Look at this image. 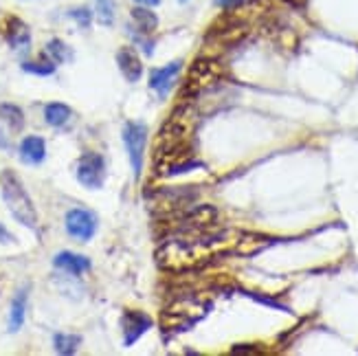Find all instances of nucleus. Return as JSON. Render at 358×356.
Masks as SVG:
<instances>
[{"mask_svg":"<svg viewBox=\"0 0 358 356\" xmlns=\"http://www.w3.org/2000/svg\"><path fill=\"white\" fill-rule=\"evenodd\" d=\"M132 20H134V24H136V29L141 31V34H145V36H150L152 31H157V27H159V15L152 11V7H134L132 9Z\"/></svg>","mask_w":358,"mask_h":356,"instance_id":"nucleus-19","label":"nucleus"},{"mask_svg":"<svg viewBox=\"0 0 358 356\" xmlns=\"http://www.w3.org/2000/svg\"><path fill=\"white\" fill-rule=\"evenodd\" d=\"M244 0H215V5L217 7H224V9H231V7H238V5H242Z\"/></svg>","mask_w":358,"mask_h":356,"instance_id":"nucleus-25","label":"nucleus"},{"mask_svg":"<svg viewBox=\"0 0 358 356\" xmlns=\"http://www.w3.org/2000/svg\"><path fill=\"white\" fill-rule=\"evenodd\" d=\"M134 3L141 5V7H159L161 0H134Z\"/></svg>","mask_w":358,"mask_h":356,"instance_id":"nucleus-27","label":"nucleus"},{"mask_svg":"<svg viewBox=\"0 0 358 356\" xmlns=\"http://www.w3.org/2000/svg\"><path fill=\"white\" fill-rule=\"evenodd\" d=\"M82 346V336L80 334H64V332H57L53 336V348L57 354H64V356H71L80 350Z\"/></svg>","mask_w":358,"mask_h":356,"instance_id":"nucleus-21","label":"nucleus"},{"mask_svg":"<svg viewBox=\"0 0 358 356\" xmlns=\"http://www.w3.org/2000/svg\"><path fill=\"white\" fill-rule=\"evenodd\" d=\"M95 15L99 24L113 27L115 22V0H95Z\"/></svg>","mask_w":358,"mask_h":356,"instance_id":"nucleus-22","label":"nucleus"},{"mask_svg":"<svg viewBox=\"0 0 358 356\" xmlns=\"http://www.w3.org/2000/svg\"><path fill=\"white\" fill-rule=\"evenodd\" d=\"M194 134V113L189 106H180L165 121L157 141V165L172 174L189 157V138Z\"/></svg>","mask_w":358,"mask_h":356,"instance_id":"nucleus-1","label":"nucleus"},{"mask_svg":"<svg viewBox=\"0 0 358 356\" xmlns=\"http://www.w3.org/2000/svg\"><path fill=\"white\" fill-rule=\"evenodd\" d=\"M69 18H73L82 29H88L90 22H92V11L88 7H77V9L69 11Z\"/></svg>","mask_w":358,"mask_h":356,"instance_id":"nucleus-24","label":"nucleus"},{"mask_svg":"<svg viewBox=\"0 0 358 356\" xmlns=\"http://www.w3.org/2000/svg\"><path fill=\"white\" fill-rule=\"evenodd\" d=\"M75 176L80 180L84 187L88 190H99L103 180H106V163L103 157L97 152H86L77 161V169H75Z\"/></svg>","mask_w":358,"mask_h":356,"instance_id":"nucleus-6","label":"nucleus"},{"mask_svg":"<svg viewBox=\"0 0 358 356\" xmlns=\"http://www.w3.org/2000/svg\"><path fill=\"white\" fill-rule=\"evenodd\" d=\"M0 123L11 134H18L24 128V113L15 104H0Z\"/></svg>","mask_w":358,"mask_h":356,"instance_id":"nucleus-18","label":"nucleus"},{"mask_svg":"<svg viewBox=\"0 0 358 356\" xmlns=\"http://www.w3.org/2000/svg\"><path fill=\"white\" fill-rule=\"evenodd\" d=\"M215 218H217L215 207H211V205H198V207H192L185 215H180V218H178V229L182 231V234H187V231H202L205 227L213 225Z\"/></svg>","mask_w":358,"mask_h":356,"instance_id":"nucleus-9","label":"nucleus"},{"mask_svg":"<svg viewBox=\"0 0 358 356\" xmlns=\"http://www.w3.org/2000/svg\"><path fill=\"white\" fill-rule=\"evenodd\" d=\"M13 240H15V238L9 234V231H7L3 225H0V244H9V242H13Z\"/></svg>","mask_w":358,"mask_h":356,"instance_id":"nucleus-26","label":"nucleus"},{"mask_svg":"<svg viewBox=\"0 0 358 356\" xmlns=\"http://www.w3.org/2000/svg\"><path fill=\"white\" fill-rule=\"evenodd\" d=\"M117 64H119L121 75L126 77L130 84H136L138 80H141L143 62H141V57H138L136 49H132V46H121V49L117 51Z\"/></svg>","mask_w":358,"mask_h":356,"instance_id":"nucleus-10","label":"nucleus"},{"mask_svg":"<svg viewBox=\"0 0 358 356\" xmlns=\"http://www.w3.org/2000/svg\"><path fill=\"white\" fill-rule=\"evenodd\" d=\"M0 192H3V200L7 209L11 211V215L20 225L29 227V229H38V211L31 196L27 194L22 180L18 178V174L11 172V169H5L0 174Z\"/></svg>","mask_w":358,"mask_h":356,"instance_id":"nucleus-3","label":"nucleus"},{"mask_svg":"<svg viewBox=\"0 0 358 356\" xmlns=\"http://www.w3.org/2000/svg\"><path fill=\"white\" fill-rule=\"evenodd\" d=\"M148 134H150V130L143 121H128L126 128H123V143H126V150H128V159L132 165L134 178H138L143 172Z\"/></svg>","mask_w":358,"mask_h":356,"instance_id":"nucleus-5","label":"nucleus"},{"mask_svg":"<svg viewBox=\"0 0 358 356\" xmlns=\"http://www.w3.org/2000/svg\"><path fill=\"white\" fill-rule=\"evenodd\" d=\"M224 77V69L220 62H215L211 57H205V59H196L192 69H189V75H187V82H185V88H182V99L185 97H198L200 92H205L209 88H213L215 84H220Z\"/></svg>","mask_w":358,"mask_h":356,"instance_id":"nucleus-4","label":"nucleus"},{"mask_svg":"<svg viewBox=\"0 0 358 356\" xmlns=\"http://www.w3.org/2000/svg\"><path fill=\"white\" fill-rule=\"evenodd\" d=\"M46 159V143L42 136H24L20 143V161L27 165H40Z\"/></svg>","mask_w":358,"mask_h":356,"instance_id":"nucleus-15","label":"nucleus"},{"mask_svg":"<svg viewBox=\"0 0 358 356\" xmlns=\"http://www.w3.org/2000/svg\"><path fill=\"white\" fill-rule=\"evenodd\" d=\"M194 198H196V192L194 190H187V187H169V190H161L157 194V203L163 205L161 207L163 211H176L182 205L192 203Z\"/></svg>","mask_w":358,"mask_h":356,"instance_id":"nucleus-14","label":"nucleus"},{"mask_svg":"<svg viewBox=\"0 0 358 356\" xmlns=\"http://www.w3.org/2000/svg\"><path fill=\"white\" fill-rule=\"evenodd\" d=\"M44 57L51 59L53 64H66V62H71L75 55H73V49H71V46L64 40L53 38V40H49V44H46Z\"/></svg>","mask_w":358,"mask_h":356,"instance_id":"nucleus-20","label":"nucleus"},{"mask_svg":"<svg viewBox=\"0 0 358 356\" xmlns=\"http://www.w3.org/2000/svg\"><path fill=\"white\" fill-rule=\"evenodd\" d=\"M53 266L73 275V277H80V275L88 273L92 264H90V259L86 255H77V253H71V251H59L53 257Z\"/></svg>","mask_w":358,"mask_h":356,"instance_id":"nucleus-13","label":"nucleus"},{"mask_svg":"<svg viewBox=\"0 0 358 356\" xmlns=\"http://www.w3.org/2000/svg\"><path fill=\"white\" fill-rule=\"evenodd\" d=\"M224 244V234L217 236H200V231H187V236H178L167 240L157 257L159 264L167 271H182L192 269L200 262H205L209 255L215 253V249Z\"/></svg>","mask_w":358,"mask_h":356,"instance_id":"nucleus-2","label":"nucleus"},{"mask_svg":"<svg viewBox=\"0 0 358 356\" xmlns=\"http://www.w3.org/2000/svg\"><path fill=\"white\" fill-rule=\"evenodd\" d=\"M152 328V317L141 311H128L121 317V330H123V346L130 348L138 341L148 330Z\"/></svg>","mask_w":358,"mask_h":356,"instance_id":"nucleus-8","label":"nucleus"},{"mask_svg":"<svg viewBox=\"0 0 358 356\" xmlns=\"http://www.w3.org/2000/svg\"><path fill=\"white\" fill-rule=\"evenodd\" d=\"M180 3H187V0H180Z\"/></svg>","mask_w":358,"mask_h":356,"instance_id":"nucleus-28","label":"nucleus"},{"mask_svg":"<svg viewBox=\"0 0 358 356\" xmlns=\"http://www.w3.org/2000/svg\"><path fill=\"white\" fill-rule=\"evenodd\" d=\"M180 69H182V62H172V64H167V66L152 69L150 71V88L157 90L161 97H165L169 92V88L174 86Z\"/></svg>","mask_w":358,"mask_h":356,"instance_id":"nucleus-12","label":"nucleus"},{"mask_svg":"<svg viewBox=\"0 0 358 356\" xmlns=\"http://www.w3.org/2000/svg\"><path fill=\"white\" fill-rule=\"evenodd\" d=\"M5 40L13 51L27 53L31 49V31L20 18H7L5 22Z\"/></svg>","mask_w":358,"mask_h":356,"instance_id":"nucleus-11","label":"nucleus"},{"mask_svg":"<svg viewBox=\"0 0 358 356\" xmlns=\"http://www.w3.org/2000/svg\"><path fill=\"white\" fill-rule=\"evenodd\" d=\"M97 227H99V218L95 211L77 207L66 213V234L77 242L92 240V236L97 234Z\"/></svg>","mask_w":358,"mask_h":356,"instance_id":"nucleus-7","label":"nucleus"},{"mask_svg":"<svg viewBox=\"0 0 358 356\" xmlns=\"http://www.w3.org/2000/svg\"><path fill=\"white\" fill-rule=\"evenodd\" d=\"M71 119H73V111L66 104L53 101L44 106V121L49 123L51 128H64L71 123Z\"/></svg>","mask_w":358,"mask_h":356,"instance_id":"nucleus-17","label":"nucleus"},{"mask_svg":"<svg viewBox=\"0 0 358 356\" xmlns=\"http://www.w3.org/2000/svg\"><path fill=\"white\" fill-rule=\"evenodd\" d=\"M27 299H29V286L20 288L11 299V311H9V332H18L24 326L27 319Z\"/></svg>","mask_w":358,"mask_h":356,"instance_id":"nucleus-16","label":"nucleus"},{"mask_svg":"<svg viewBox=\"0 0 358 356\" xmlns=\"http://www.w3.org/2000/svg\"><path fill=\"white\" fill-rule=\"evenodd\" d=\"M22 71L31 75H40V77H49L55 73V64L51 59L46 62H22Z\"/></svg>","mask_w":358,"mask_h":356,"instance_id":"nucleus-23","label":"nucleus"}]
</instances>
